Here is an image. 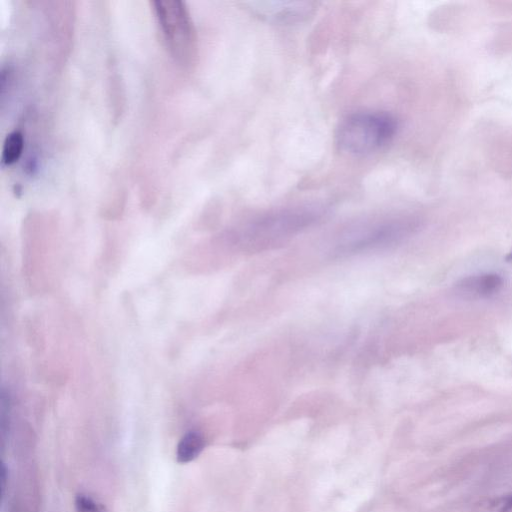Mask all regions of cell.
I'll return each mask as SVG.
<instances>
[{
	"mask_svg": "<svg viewBox=\"0 0 512 512\" xmlns=\"http://www.w3.org/2000/svg\"><path fill=\"white\" fill-rule=\"evenodd\" d=\"M76 512H107L105 507L85 494H77L75 497Z\"/></svg>",
	"mask_w": 512,
	"mask_h": 512,
	"instance_id": "9",
	"label": "cell"
},
{
	"mask_svg": "<svg viewBox=\"0 0 512 512\" xmlns=\"http://www.w3.org/2000/svg\"><path fill=\"white\" fill-rule=\"evenodd\" d=\"M483 512H512V492L488 501Z\"/></svg>",
	"mask_w": 512,
	"mask_h": 512,
	"instance_id": "10",
	"label": "cell"
},
{
	"mask_svg": "<svg viewBox=\"0 0 512 512\" xmlns=\"http://www.w3.org/2000/svg\"><path fill=\"white\" fill-rule=\"evenodd\" d=\"M398 130L396 118L387 112L363 111L347 115L336 131L339 149L352 156H366L389 144Z\"/></svg>",
	"mask_w": 512,
	"mask_h": 512,
	"instance_id": "1",
	"label": "cell"
},
{
	"mask_svg": "<svg viewBox=\"0 0 512 512\" xmlns=\"http://www.w3.org/2000/svg\"><path fill=\"white\" fill-rule=\"evenodd\" d=\"M245 6L258 18L282 25L301 22L315 10V3L308 1H248Z\"/></svg>",
	"mask_w": 512,
	"mask_h": 512,
	"instance_id": "5",
	"label": "cell"
},
{
	"mask_svg": "<svg viewBox=\"0 0 512 512\" xmlns=\"http://www.w3.org/2000/svg\"><path fill=\"white\" fill-rule=\"evenodd\" d=\"M503 278L497 273H481L461 279L455 286L458 296L464 299H484L497 294Z\"/></svg>",
	"mask_w": 512,
	"mask_h": 512,
	"instance_id": "6",
	"label": "cell"
},
{
	"mask_svg": "<svg viewBox=\"0 0 512 512\" xmlns=\"http://www.w3.org/2000/svg\"><path fill=\"white\" fill-rule=\"evenodd\" d=\"M151 4L170 53L179 63L191 64L196 56L197 38L185 2L157 0Z\"/></svg>",
	"mask_w": 512,
	"mask_h": 512,
	"instance_id": "2",
	"label": "cell"
},
{
	"mask_svg": "<svg viewBox=\"0 0 512 512\" xmlns=\"http://www.w3.org/2000/svg\"><path fill=\"white\" fill-rule=\"evenodd\" d=\"M508 259L512 261V251L510 252V254L508 255Z\"/></svg>",
	"mask_w": 512,
	"mask_h": 512,
	"instance_id": "11",
	"label": "cell"
},
{
	"mask_svg": "<svg viewBox=\"0 0 512 512\" xmlns=\"http://www.w3.org/2000/svg\"><path fill=\"white\" fill-rule=\"evenodd\" d=\"M417 227V221L410 217L382 219L354 228L343 245L352 251L386 245L406 238Z\"/></svg>",
	"mask_w": 512,
	"mask_h": 512,
	"instance_id": "4",
	"label": "cell"
},
{
	"mask_svg": "<svg viewBox=\"0 0 512 512\" xmlns=\"http://www.w3.org/2000/svg\"><path fill=\"white\" fill-rule=\"evenodd\" d=\"M321 211L315 206L277 210L250 222L244 229L250 241H263L297 232L315 222Z\"/></svg>",
	"mask_w": 512,
	"mask_h": 512,
	"instance_id": "3",
	"label": "cell"
},
{
	"mask_svg": "<svg viewBox=\"0 0 512 512\" xmlns=\"http://www.w3.org/2000/svg\"><path fill=\"white\" fill-rule=\"evenodd\" d=\"M206 445L204 436L195 430L185 433L176 446V460L181 464L195 460Z\"/></svg>",
	"mask_w": 512,
	"mask_h": 512,
	"instance_id": "7",
	"label": "cell"
},
{
	"mask_svg": "<svg viewBox=\"0 0 512 512\" xmlns=\"http://www.w3.org/2000/svg\"><path fill=\"white\" fill-rule=\"evenodd\" d=\"M24 137L20 131L10 132L4 139L1 161L3 165L10 166L16 163L22 155Z\"/></svg>",
	"mask_w": 512,
	"mask_h": 512,
	"instance_id": "8",
	"label": "cell"
}]
</instances>
